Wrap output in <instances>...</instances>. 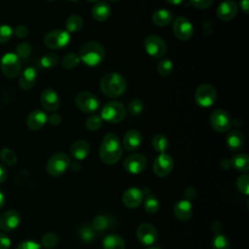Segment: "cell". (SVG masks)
<instances>
[{
  "label": "cell",
  "mask_w": 249,
  "mask_h": 249,
  "mask_svg": "<svg viewBox=\"0 0 249 249\" xmlns=\"http://www.w3.org/2000/svg\"><path fill=\"white\" fill-rule=\"evenodd\" d=\"M49 122L51 124L53 125H57L61 123V116L57 113H53L49 118H48Z\"/></svg>",
  "instance_id": "cell-50"
},
{
  "label": "cell",
  "mask_w": 249,
  "mask_h": 249,
  "mask_svg": "<svg viewBox=\"0 0 249 249\" xmlns=\"http://www.w3.org/2000/svg\"><path fill=\"white\" fill-rule=\"evenodd\" d=\"M104 249H125V243L122 236L116 233L107 234L102 241Z\"/></svg>",
  "instance_id": "cell-28"
},
{
  "label": "cell",
  "mask_w": 249,
  "mask_h": 249,
  "mask_svg": "<svg viewBox=\"0 0 249 249\" xmlns=\"http://www.w3.org/2000/svg\"><path fill=\"white\" fill-rule=\"evenodd\" d=\"M147 249H160L159 247H150V248H147Z\"/></svg>",
  "instance_id": "cell-57"
},
{
  "label": "cell",
  "mask_w": 249,
  "mask_h": 249,
  "mask_svg": "<svg viewBox=\"0 0 249 249\" xmlns=\"http://www.w3.org/2000/svg\"><path fill=\"white\" fill-rule=\"evenodd\" d=\"M42 107L49 112H54L59 108L60 102L57 93L52 89H46L42 91L40 96Z\"/></svg>",
  "instance_id": "cell-18"
},
{
  "label": "cell",
  "mask_w": 249,
  "mask_h": 249,
  "mask_svg": "<svg viewBox=\"0 0 249 249\" xmlns=\"http://www.w3.org/2000/svg\"><path fill=\"white\" fill-rule=\"evenodd\" d=\"M236 187L240 193L245 196L249 194V175L248 174H241L238 176L236 180Z\"/></svg>",
  "instance_id": "cell-42"
},
{
  "label": "cell",
  "mask_w": 249,
  "mask_h": 249,
  "mask_svg": "<svg viewBox=\"0 0 249 249\" xmlns=\"http://www.w3.org/2000/svg\"><path fill=\"white\" fill-rule=\"evenodd\" d=\"M111 13L110 6L104 1L96 2L91 8V15L97 21H105L109 18Z\"/></svg>",
  "instance_id": "cell-26"
},
{
  "label": "cell",
  "mask_w": 249,
  "mask_h": 249,
  "mask_svg": "<svg viewBox=\"0 0 249 249\" xmlns=\"http://www.w3.org/2000/svg\"><path fill=\"white\" fill-rule=\"evenodd\" d=\"M231 166L240 172L249 170V157L246 154H236L230 160Z\"/></svg>",
  "instance_id": "cell-29"
},
{
  "label": "cell",
  "mask_w": 249,
  "mask_h": 249,
  "mask_svg": "<svg viewBox=\"0 0 249 249\" xmlns=\"http://www.w3.org/2000/svg\"><path fill=\"white\" fill-rule=\"evenodd\" d=\"M58 236L55 232H47L42 236L41 245L45 248L52 249L58 243Z\"/></svg>",
  "instance_id": "cell-40"
},
{
  "label": "cell",
  "mask_w": 249,
  "mask_h": 249,
  "mask_svg": "<svg viewBox=\"0 0 249 249\" xmlns=\"http://www.w3.org/2000/svg\"><path fill=\"white\" fill-rule=\"evenodd\" d=\"M173 169V159L166 153L160 154L153 162V171L159 177L167 176Z\"/></svg>",
  "instance_id": "cell-13"
},
{
  "label": "cell",
  "mask_w": 249,
  "mask_h": 249,
  "mask_svg": "<svg viewBox=\"0 0 249 249\" xmlns=\"http://www.w3.org/2000/svg\"><path fill=\"white\" fill-rule=\"evenodd\" d=\"M136 237L143 245H152L158 239V231L150 223H142L136 230Z\"/></svg>",
  "instance_id": "cell-15"
},
{
  "label": "cell",
  "mask_w": 249,
  "mask_h": 249,
  "mask_svg": "<svg viewBox=\"0 0 249 249\" xmlns=\"http://www.w3.org/2000/svg\"><path fill=\"white\" fill-rule=\"evenodd\" d=\"M239 6H240L241 10H242L245 14H248V10H249V0H240Z\"/></svg>",
  "instance_id": "cell-53"
},
{
  "label": "cell",
  "mask_w": 249,
  "mask_h": 249,
  "mask_svg": "<svg viewBox=\"0 0 249 249\" xmlns=\"http://www.w3.org/2000/svg\"><path fill=\"white\" fill-rule=\"evenodd\" d=\"M209 123L215 131L223 133L231 128L232 121L227 111L223 109H216L211 113Z\"/></svg>",
  "instance_id": "cell-11"
},
{
  "label": "cell",
  "mask_w": 249,
  "mask_h": 249,
  "mask_svg": "<svg viewBox=\"0 0 249 249\" xmlns=\"http://www.w3.org/2000/svg\"><path fill=\"white\" fill-rule=\"evenodd\" d=\"M0 66L3 75L7 78L18 77L21 69L19 57L13 53H8L2 56Z\"/></svg>",
  "instance_id": "cell-7"
},
{
  "label": "cell",
  "mask_w": 249,
  "mask_h": 249,
  "mask_svg": "<svg viewBox=\"0 0 249 249\" xmlns=\"http://www.w3.org/2000/svg\"><path fill=\"white\" fill-rule=\"evenodd\" d=\"M238 8L235 2L231 0H225L217 7V17L224 21L231 20L237 15Z\"/></svg>",
  "instance_id": "cell-19"
},
{
  "label": "cell",
  "mask_w": 249,
  "mask_h": 249,
  "mask_svg": "<svg viewBox=\"0 0 249 249\" xmlns=\"http://www.w3.org/2000/svg\"><path fill=\"white\" fill-rule=\"evenodd\" d=\"M37 71L33 67H27L23 70L21 75L19 76L18 85L23 90L31 89L36 82Z\"/></svg>",
  "instance_id": "cell-24"
},
{
  "label": "cell",
  "mask_w": 249,
  "mask_h": 249,
  "mask_svg": "<svg viewBox=\"0 0 249 249\" xmlns=\"http://www.w3.org/2000/svg\"><path fill=\"white\" fill-rule=\"evenodd\" d=\"M11 244V238L6 233L0 232V249H9Z\"/></svg>",
  "instance_id": "cell-48"
},
{
  "label": "cell",
  "mask_w": 249,
  "mask_h": 249,
  "mask_svg": "<svg viewBox=\"0 0 249 249\" xmlns=\"http://www.w3.org/2000/svg\"><path fill=\"white\" fill-rule=\"evenodd\" d=\"M20 224V214L14 209L7 210L0 215V230L3 231H11Z\"/></svg>",
  "instance_id": "cell-16"
},
{
  "label": "cell",
  "mask_w": 249,
  "mask_h": 249,
  "mask_svg": "<svg viewBox=\"0 0 249 249\" xmlns=\"http://www.w3.org/2000/svg\"><path fill=\"white\" fill-rule=\"evenodd\" d=\"M109 1H117V0H109Z\"/></svg>",
  "instance_id": "cell-60"
},
{
  "label": "cell",
  "mask_w": 249,
  "mask_h": 249,
  "mask_svg": "<svg viewBox=\"0 0 249 249\" xmlns=\"http://www.w3.org/2000/svg\"><path fill=\"white\" fill-rule=\"evenodd\" d=\"M65 25H66V29L68 32L75 33L82 29V27L84 25V20L80 16L72 15L66 19Z\"/></svg>",
  "instance_id": "cell-33"
},
{
  "label": "cell",
  "mask_w": 249,
  "mask_h": 249,
  "mask_svg": "<svg viewBox=\"0 0 249 249\" xmlns=\"http://www.w3.org/2000/svg\"><path fill=\"white\" fill-rule=\"evenodd\" d=\"M152 146L155 151H157L160 154H162L165 153L166 150L168 149L169 142L165 135L159 133L152 138Z\"/></svg>",
  "instance_id": "cell-31"
},
{
  "label": "cell",
  "mask_w": 249,
  "mask_h": 249,
  "mask_svg": "<svg viewBox=\"0 0 249 249\" xmlns=\"http://www.w3.org/2000/svg\"><path fill=\"white\" fill-rule=\"evenodd\" d=\"M13 28L7 24H0V44L8 42L13 36Z\"/></svg>",
  "instance_id": "cell-44"
},
{
  "label": "cell",
  "mask_w": 249,
  "mask_h": 249,
  "mask_svg": "<svg viewBox=\"0 0 249 249\" xmlns=\"http://www.w3.org/2000/svg\"><path fill=\"white\" fill-rule=\"evenodd\" d=\"M13 33L18 38H24L28 34V29L24 25H18L15 29H13Z\"/></svg>",
  "instance_id": "cell-49"
},
{
  "label": "cell",
  "mask_w": 249,
  "mask_h": 249,
  "mask_svg": "<svg viewBox=\"0 0 249 249\" xmlns=\"http://www.w3.org/2000/svg\"><path fill=\"white\" fill-rule=\"evenodd\" d=\"M244 136L243 133L237 129H233L229 132L226 137V143L230 150L231 151H239L244 146Z\"/></svg>",
  "instance_id": "cell-25"
},
{
  "label": "cell",
  "mask_w": 249,
  "mask_h": 249,
  "mask_svg": "<svg viewBox=\"0 0 249 249\" xmlns=\"http://www.w3.org/2000/svg\"><path fill=\"white\" fill-rule=\"evenodd\" d=\"M90 151L89 142L85 140H77L70 147V155L77 160H85Z\"/></svg>",
  "instance_id": "cell-23"
},
{
  "label": "cell",
  "mask_w": 249,
  "mask_h": 249,
  "mask_svg": "<svg viewBox=\"0 0 249 249\" xmlns=\"http://www.w3.org/2000/svg\"><path fill=\"white\" fill-rule=\"evenodd\" d=\"M8 176V171L6 169V167L2 164H0V184L3 183Z\"/></svg>",
  "instance_id": "cell-52"
},
{
  "label": "cell",
  "mask_w": 249,
  "mask_h": 249,
  "mask_svg": "<svg viewBox=\"0 0 249 249\" xmlns=\"http://www.w3.org/2000/svg\"><path fill=\"white\" fill-rule=\"evenodd\" d=\"M69 1H78V0H69Z\"/></svg>",
  "instance_id": "cell-58"
},
{
  "label": "cell",
  "mask_w": 249,
  "mask_h": 249,
  "mask_svg": "<svg viewBox=\"0 0 249 249\" xmlns=\"http://www.w3.org/2000/svg\"><path fill=\"white\" fill-rule=\"evenodd\" d=\"M0 159L6 165H14L17 162V155L10 148H3L0 151Z\"/></svg>",
  "instance_id": "cell-39"
},
{
  "label": "cell",
  "mask_w": 249,
  "mask_h": 249,
  "mask_svg": "<svg viewBox=\"0 0 249 249\" xmlns=\"http://www.w3.org/2000/svg\"><path fill=\"white\" fill-rule=\"evenodd\" d=\"M17 249H42V245L34 240H23L18 245Z\"/></svg>",
  "instance_id": "cell-46"
},
{
  "label": "cell",
  "mask_w": 249,
  "mask_h": 249,
  "mask_svg": "<svg viewBox=\"0 0 249 249\" xmlns=\"http://www.w3.org/2000/svg\"><path fill=\"white\" fill-rule=\"evenodd\" d=\"M99 158L106 164H115L123 157V147L117 134L109 132L104 137L99 147Z\"/></svg>",
  "instance_id": "cell-1"
},
{
  "label": "cell",
  "mask_w": 249,
  "mask_h": 249,
  "mask_svg": "<svg viewBox=\"0 0 249 249\" xmlns=\"http://www.w3.org/2000/svg\"><path fill=\"white\" fill-rule=\"evenodd\" d=\"M173 70V63L168 58L160 59L157 64V71L160 76H168Z\"/></svg>",
  "instance_id": "cell-38"
},
{
  "label": "cell",
  "mask_w": 249,
  "mask_h": 249,
  "mask_svg": "<svg viewBox=\"0 0 249 249\" xmlns=\"http://www.w3.org/2000/svg\"><path fill=\"white\" fill-rule=\"evenodd\" d=\"M79 57L89 67L99 65L105 57L103 46L96 41H89L84 44L79 51Z\"/></svg>",
  "instance_id": "cell-3"
},
{
  "label": "cell",
  "mask_w": 249,
  "mask_h": 249,
  "mask_svg": "<svg viewBox=\"0 0 249 249\" xmlns=\"http://www.w3.org/2000/svg\"><path fill=\"white\" fill-rule=\"evenodd\" d=\"M144 48L146 53L154 58L162 57L167 51L166 43L158 35H149L144 40Z\"/></svg>",
  "instance_id": "cell-9"
},
{
  "label": "cell",
  "mask_w": 249,
  "mask_h": 249,
  "mask_svg": "<svg viewBox=\"0 0 249 249\" xmlns=\"http://www.w3.org/2000/svg\"><path fill=\"white\" fill-rule=\"evenodd\" d=\"M110 226V219L105 215L96 216L91 224V227L95 230V231H103L107 230Z\"/></svg>",
  "instance_id": "cell-37"
},
{
  "label": "cell",
  "mask_w": 249,
  "mask_h": 249,
  "mask_svg": "<svg viewBox=\"0 0 249 249\" xmlns=\"http://www.w3.org/2000/svg\"><path fill=\"white\" fill-rule=\"evenodd\" d=\"M58 63V56L54 53H48L43 55L39 60V66L41 68H53Z\"/></svg>",
  "instance_id": "cell-35"
},
{
  "label": "cell",
  "mask_w": 249,
  "mask_h": 249,
  "mask_svg": "<svg viewBox=\"0 0 249 249\" xmlns=\"http://www.w3.org/2000/svg\"><path fill=\"white\" fill-rule=\"evenodd\" d=\"M78 235L84 242L89 243L95 238L96 231L91 227V225H83L78 230Z\"/></svg>",
  "instance_id": "cell-34"
},
{
  "label": "cell",
  "mask_w": 249,
  "mask_h": 249,
  "mask_svg": "<svg viewBox=\"0 0 249 249\" xmlns=\"http://www.w3.org/2000/svg\"><path fill=\"white\" fill-rule=\"evenodd\" d=\"M143 203H144V209L147 213L154 214L157 213L160 209V201L159 199L152 194H144V198H143Z\"/></svg>",
  "instance_id": "cell-30"
},
{
  "label": "cell",
  "mask_w": 249,
  "mask_h": 249,
  "mask_svg": "<svg viewBox=\"0 0 249 249\" xmlns=\"http://www.w3.org/2000/svg\"><path fill=\"white\" fill-rule=\"evenodd\" d=\"M217 98L215 88L209 84H202L197 87L195 92V100L200 107L207 108L214 104Z\"/></svg>",
  "instance_id": "cell-6"
},
{
  "label": "cell",
  "mask_w": 249,
  "mask_h": 249,
  "mask_svg": "<svg viewBox=\"0 0 249 249\" xmlns=\"http://www.w3.org/2000/svg\"><path fill=\"white\" fill-rule=\"evenodd\" d=\"M102 119L98 115H91L86 121V127L90 131L98 130L102 126Z\"/></svg>",
  "instance_id": "cell-41"
},
{
  "label": "cell",
  "mask_w": 249,
  "mask_h": 249,
  "mask_svg": "<svg viewBox=\"0 0 249 249\" xmlns=\"http://www.w3.org/2000/svg\"><path fill=\"white\" fill-rule=\"evenodd\" d=\"M212 249H231L229 238L221 232H216L211 240Z\"/></svg>",
  "instance_id": "cell-32"
},
{
  "label": "cell",
  "mask_w": 249,
  "mask_h": 249,
  "mask_svg": "<svg viewBox=\"0 0 249 249\" xmlns=\"http://www.w3.org/2000/svg\"><path fill=\"white\" fill-rule=\"evenodd\" d=\"M102 121L111 124L121 123L125 117V109L119 101H109L103 105L100 115Z\"/></svg>",
  "instance_id": "cell-5"
},
{
  "label": "cell",
  "mask_w": 249,
  "mask_h": 249,
  "mask_svg": "<svg viewBox=\"0 0 249 249\" xmlns=\"http://www.w3.org/2000/svg\"><path fill=\"white\" fill-rule=\"evenodd\" d=\"M89 2H91V3H93V2H98V0H88Z\"/></svg>",
  "instance_id": "cell-56"
},
{
  "label": "cell",
  "mask_w": 249,
  "mask_h": 249,
  "mask_svg": "<svg viewBox=\"0 0 249 249\" xmlns=\"http://www.w3.org/2000/svg\"><path fill=\"white\" fill-rule=\"evenodd\" d=\"M142 143V134L136 129H129L125 132L123 139V146L125 151H135Z\"/></svg>",
  "instance_id": "cell-21"
},
{
  "label": "cell",
  "mask_w": 249,
  "mask_h": 249,
  "mask_svg": "<svg viewBox=\"0 0 249 249\" xmlns=\"http://www.w3.org/2000/svg\"><path fill=\"white\" fill-rule=\"evenodd\" d=\"M76 106L86 114H93L99 108V100L89 91H81L75 97Z\"/></svg>",
  "instance_id": "cell-10"
},
{
  "label": "cell",
  "mask_w": 249,
  "mask_h": 249,
  "mask_svg": "<svg viewBox=\"0 0 249 249\" xmlns=\"http://www.w3.org/2000/svg\"><path fill=\"white\" fill-rule=\"evenodd\" d=\"M143 198H144L143 190L136 187H131V188H128L126 191H124L122 199H123V203L127 208H136L143 202Z\"/></svg>",
  "instance_id": "cell-17"
},
{
  "label": "cell",
  "mask_w": 249,
  "mask_h": 249,
  "mask_svg": "<svg viewBox=\"0 0 249 249\" xmlns=\"http://www.w3.org/2000/svg\"><path fill=\"white\" fill-rule=\"evenodd\" d=\"M144 110V104L140 99H133L128 104V111L131 115H140Z\"/></svg>",
  "instance_id": "cell-43"
},
{
  "label": "cell",
  "mask_w": 249,
  "mask_h": 249,
  "mask_svg": "<svg viewBox=\"0 0 249 249\" xmlns=\"http://www.w3.org/2000/svg\"><path fill=\"white\" fill-rule=\"evenodd\" d=\"M70 41L69 32L62 29H54L50 31L44 37V44L51 50H58L68 45Z\"/></svg>",
  "instance_id": "cell-8"
},
{
  "label": "cell",
  "mask_w": 249,
  "mask_h": 249,
  "mask_svg": "<svg viewBox=\"0 0 249 249\" xmlns=\"http://www.w3.org/2000/svg\"><path fill=\"white\" fill-rule=\"evenodd\" d=\"M185 0H166V2L170 5H173V6H178V5H181Z\"/></svg>",
  "instance_id": "cell-54"
},
{
  "label": "cell",
  "mask_w": 249,
  "mask_h": 249,
  "mask_svg": "<svg viewBox=\"0 0 249 249\" xmlns=\"http://www.w3.org/2000/svg\"><path fill=\"white\" fill-rule=\"evenodd\" d=\"M5 203V195L4 193L0 190V208H2V206Z\"/></svg>",
  "instance_id": "cell-55"
},
{
  "label": "cell",
  "mask_w": 249,
  "mask_h": 249,
  "mask_svg": "<svg viewBox=\"0 0 249 249\" xmlns=\"http://www.w3.org/2000/svg\"><path fill=\"white\" fill-rule=\"evenodd\" d=\"M48 121V117L45 112L41 110H34L27 116L26 124L31 130L41 129Z\"/></svg>",
  "instance_id": "cell-22"
},
{
  "label": "cell",
  "mask_w": 249,
  "mask_h": 249,
  "mask_svg": "<svg viewBox=\"0 0 249 249\" xmlns=\"http://www.w3.org/2000/svg\"><path fill=\"white\" fill-rule=\"evenodd\" d=\"M80 57L74 53H69L62 58L61 65L65 69H74L80 64Z\"/></svg>",
  "instance_id": "cell-36"
},
{
  "label": "cell",
  "mask_w": 249,
  "mask_h": 249,
  "mask_svg": "<svg viewBox=\"0 0 249 249\" xmlns=\"http://www.w3.org/2000/svg\"><path fill=\"white\" fill-rule=\"evenodd\" d=\"M190 4L197 9H207L209 8L212 3H213V0H189Z\"/></svg>",
  "instance_id": "cell-47"
},
{
  "label": "cell",
  "mask_w": 249,
  "mask_h": 249,
  "mask_svg": "<svg viewBox=\"0 0 249 249\" xmlns=\"http://www.w3.org/2000/svg\"><path fill=\"white\" fill-rule=\"evenodd\" d=\"M173 212L176 219L182 222H186L190 220L193 215V212H194L193 204L188 199H180L175 202L173 207Z\"/></svg>",
  "instance_id": "cell-20"
},
{
  "label": "cell",
  "mask_w": 249,
  "mask_h": 249,
  "mask_svg": "<svg viewBox=\"0 0 249 249\" xmlns=\"http://www.w3.org/2000/svg\"><path fill=\"white\" fill-rule=\"evenodd\" d=\"M196 190L193 187H189V188H187L185 190V196L187 197L186 199H188L190 201H191V199L196 197Z\"/></svg>",
  "instance_id": "cell-51"
},
{
  "label": "cell",
  "mask_w": 249,
  "mask_h": 249,
  "mask_svg": "<svg viewBox=\"0 0 249 249\" xmlns=\"http://www.w3.org/2000/svg\"><path fill=\"white\" fill-rule=\"evenodd\" d=\"M173 19V15L170 11L166 9H159L155 11L152 15V20L154 24L160 27L168 25Z\"/></svg>",
  "instance_id": "cell-27"
},
{
  "label": "cell",
  "mask_w": 249,
  "mask_h": 249,
  "mask_svg": "<svg viewBox=\"0 0 249 249\" xmlns=\"http://www.w3.org/2000/svg\"><path fill=\"white\" fill-rule=\"evenodd\" d=\"M47 1H54V0H47Z\"/></svg>",
  "instance_id": "cell-59"
},
{
  "label": "cell",
  "mask_w": 249,
  "mask_h": 249,
  "mask_svg": "<svg viewBox=\"0 0 249 249\" xmlns=\"http://www.w3.org/2000/svg\"><path fill=\"white\" fill-rule=\"evenodd\" d=\"M147 166V159L142 154H132L125 158L124 168L130 174H139L145 170Z\"/></svg>",
  "instance_id": "cell-14"
},
{
  "label": "cell",
  "mask_w": 249,
  "mask_h": 249,
  "mask_svg": "<svg viewBox=\"0 0 249 249\" xmlns=\"http://www.w3.org/2000/svg\"><path fill=\"white\" fill-rule=\"evenodd\" d=\"M126 89L124 78L117 73L110 72L105 74L100 81V89L108 97L115 98L121 96Z\"/></svg>",
  "instance_id": "cell-2"
},
{
  "label": "cell",
  "mask_w": 249,
  "mask_h": 249,
  "mask_svg": "<svg viewBox=\"0 0 249 249\" xmlns=\"http://www.w3.org/2000/svg\"><path fill=\"white\" fill-rule=\"evenodd\" d=\"M16 51H17V53H16V54H17L18 57L25 58V57H27V56L30 54V53H31V46H30L28 43L23 42V43H20L19 45H18Z\"/></svg>",
  "instance_id": "cell-45"
},
{
  "label": "cell",
  "mask_w": 249,
  "mask_h": 249,
  "mask_svg": "<svg viewBox=\"0 0 249 249\" xmlns=\"http://www.w3.org/2000/svg\"><path fill=\"white\" fill-rule=\"evenodd\" d=\"M71 164L69 157L62 153L57 152L53 154L47 162V171L53 177H58L66 172Z\"/></svg>",
  "instance_id": "cell-4"
},
{
  "label": "cell",
  "mask_w": 249,
  "mask_h": 249,
  "mask_svg": "<svg viewBox=\"0 0 249 249\" xmlns=\"http://www.w3.org/2000/svg\"><path fill=\"white\" fill-rule=\"evenodd\" d=\"M172 29L174 35L181 41H187L194 35L193 24L185 17H178L176 19H174Z\"/></svg>",
  "instance_id": "cell-12"
}]
</instances>
